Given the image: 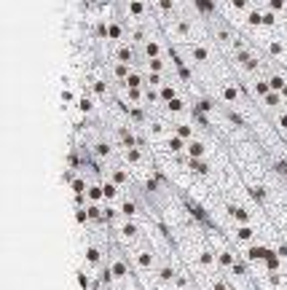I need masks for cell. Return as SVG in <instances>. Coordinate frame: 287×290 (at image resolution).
<instances>
[{"instance_id":"7a4b0ae2","label":"cell","mask_w":287,"mask_h":290,"mask_svg":"<svg viewBox=\"0 0 287 290\" xmlns=\"http://www.w3.org/2000/svg\"><path fill=\"white\" fill-rule=\"evenodd\" d=\"M269 121H271L274 132L279 135V140H282V143H287V105H284L282 110H276V113H274Z\"/></svg>"},{"instance_id":"3957f363","label":"cell","mask_w":287,"mask_h":290,"mask_svg":"<svg viewBox=\"0 0 287 290\" xmlns=\"http://www.w3.org/2000/svg\"><path fill=\"white\" fill-rule=\"evenodd\" d=\"M121 41H126V22L110 19L108 22V43H121Z\"/></svg>"},{"instance_id":"6da1fadb","label":"cell","mask_w":287,"mask_h":290,"mask_svg":"<svg viewBox=\"0 0 287 290\" xmlns=\"http://www.w3.org/2000/svg\"><path fill=\"white\" fill-rule=\"evenodd\" d=\"M190 6L196 8V16L204 22H212L220 16V3L217 0H190Z\"/></svg>"}]
</instances>
